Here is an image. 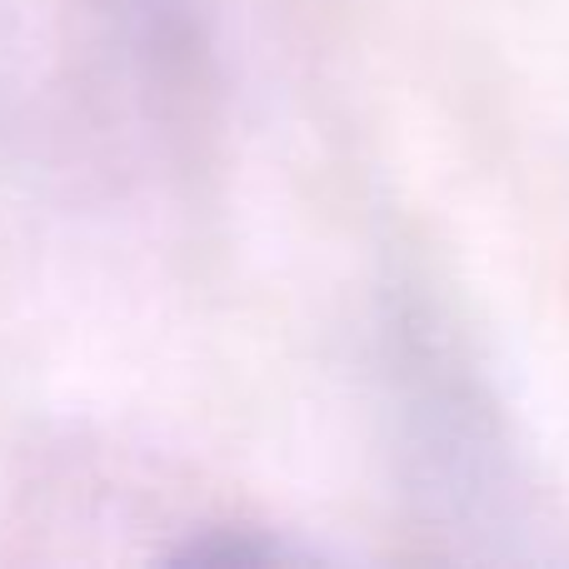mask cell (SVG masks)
<instances>
[{
  "mask_svg": "<svg viewBox=\"0 0 569 569\" xmlns=\"http://www.w3.org/2000/svg\"><path fill=\"white\" fill-rule=\"evenodd\" d=\"M180 565H280L290 560L280 540L266 530H246V525H210V530H190V540L176 550Z\"/></svg>",
  "mask_w": 569,
  "mask_h": 569,
  "instance_id": "6da1fadb",
  "label": "cell"
}]
</instances>
